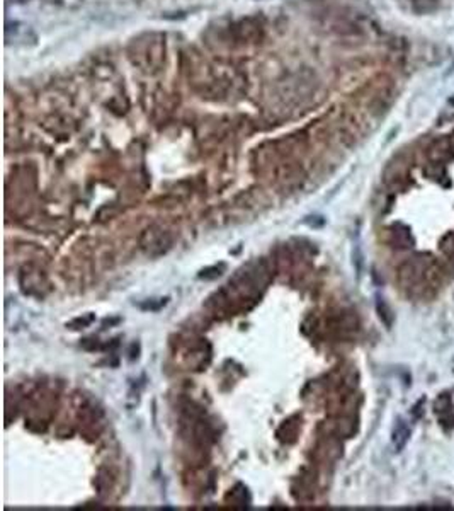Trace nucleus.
<instances>
[{
  "instance_id": "nucleus-1",
  "label": "nucleus",
  "mask_w": 454,
  "mask_h": 511,
  "mask_svg": "<svg viewBox=\"0 0 454 511\" xmlns=\"http://www.w3.org/2000/svg\"><path fill=\"white\" fill-rule=\"evenodd\" d=\"M431 264V259L422 258V259H412V261H407L405 264H402L398 271V280L403 286H415L420 280H424L425 268Z\"/></svg>"
},
{
  "instance_id": "nucleus-2",
  "label": "nucleus",
  "mask_w": 454,
  "mask_h": 511,
  "mask_svg": "<svg viewBox=\"0 0 454 511\" xmlns=\"http://www.w3.org/2000/svg\"><path fill=\"white\" fill-rule=\"evenodd\" d=\"M391 237H393V244L396 247H402V249H409L413 246V237L410 236V230L405 227H393L391 229Z\"/></svg>"
},
{
  "instance_id": "nucleus-3",
  "label": "nucleus",
  "mask_w": 454,
  "mask_h": 511,
  "mask_svg": "<svg viewBox=\"0 0 454 511\" xmlns=\"http://www.w3.org/2000/svg\"><path fill=\"white\" fill-rule=\"evenodd\" d=\"M409 437H410V428L407 426L403 421H398V424H396L393 430V438H391V440H393L395 448L398 450V452L405 447L407 441H409Z\"/></svg>"
},
{
  "instance_id": "nucleus-4",
  "label": "nucleus",
  "mask_w": 454,
  "mask_h": 511,
  "mask_svg": "<svg viewBox=\"0 0 454 511\" xmlns=\"http://www.w3.org/2000/svg\"><path fill=\"white\" fill-rule=\"evenodd\" d=\"M453 409L451 406V399H449L448 394H442L439 395L437 401L434 402V411L437 413V415H446V413H449Z\"/></svg>"
},
{
  "instance_id": "nucleus-5",
  "label": "nucleus",
  "mask_w": 454,
  "mask_h": 511,
  "mask_svg": "<svg viewBox=\"0 0 454 511\" xmlns=\"http://www.w3.org/2000/svg\"><path fill=\"white\" fill-rule=\"evenodd\" d=\"M441 251L446 255H454V232L448 233V236L441 240Z\"/></svg>"
},
{
  "instance_id": "nucleus-6",
  "label": "nucleus",
  "mask_w": 454,
  "mask_h": 511,
  "mask_svg": "<svg viewBox=\"0 0 454 511\" xmlns=\"http://www.w3.org/2000/svg\"><path fill=\"white\" fill-rule=\"evenodd\" d=\"M424 404H425V399H420V401L417 402L415 408L412 409V415H413V417H420V416H422V406H424Z\"/></svg>"
}]
</instances>
